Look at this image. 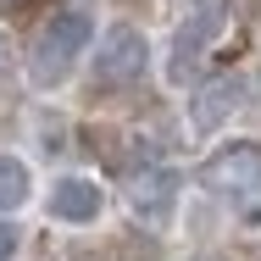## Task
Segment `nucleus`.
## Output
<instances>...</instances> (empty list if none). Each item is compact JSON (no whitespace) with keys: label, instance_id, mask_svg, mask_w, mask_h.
<instances>
[{"label":"nucleus","instance_id":"f257e3e1","mask_svg":"<svg viewBox=\"0 0 261 261\" xmlns=\"http://www.w3.org/2000/svg\"><path fill=\"white\" fill-rule=\"evenodd\" d=\"M95 34H100V22H95L89 6H61V11H50L39 22L34 45H28V84H34V95H61L84 72V61L95 50Z\"/></svg>","mask_w":261,"mask_h":261},{"label":"nucleus","instance_id":"7ed1b4c3","mask_svg":"<svg viewBox=\"0 0 261 261\" xmlns=\"http://www.w3.org/2000/svg\"><path fill=\"white\" fill-rule=\"evenodd\" d=\"M150 67H156V50H150V34H145V28L111 22L106 34H95V50H89L95 89H128V84H139Z\"/></svg>","mask_w":261,"mask_h":261},{"label":"nucleus","instance_id":"f03ea898","mask_svg":"<svg viewBox=\"0 0 261 261\" xmlns=\"http://www.w3.org/2000/svg\"><path fill=\"white\" fill-rule=\"evenodd\" d=\"M200 184L239 228H261V139H222L206 150Z\"/></svg>","mask_w":261,"mask_h":261},{"label":"nucleus","instance_id":"20e7f679","mask_svg":"<svg viewBox=\"0 0 261 261\" xmlns=\"http://www.w3.org/2000/svg\"><path fill=\"white\" fill-rule=\"evenodd\" d=\"M106 211H111V189L84 167H67L45 184V217L56 228H100Z\"/></svg>","mask_w":261,"mask_h":261},{"label":"nucleus","instance_id":"0eeeda50","mask_svg":"<svg viewBox=\"0 0 261 261\" xmlns=\"http://www.w3.org/2000/svg\"><path fill=\"white\" fill-rule=\"evenodd\" d=\"M39 195V178H34V161L22 150H0V217H17V211L34 206Z\"/></svg>","mask_w":261,"mask_h":261},{"label":"nucleus","instance_id":"1a4fd4ad","mask_svg":"<svg viewBox=\"0 0 261 261\" xmlns=\"http://www.w3.org/2000/svg\"><path fill=\"white\" fill-rule=\"evenodd\" d=\"M22 256V228L11 217H0V261H17Z\"/></svg>","mask_w":261,"mask_h":261},{"label":"nucleus","instance_id":"9d476101","mask_svg":"<svg viewBox=\"0 0 261 261\" xmlns=\"http://www.w3.org/2000/svg\"><path fill=\"white\" fill-rule=\"evenodd\" d=\"M0 56H6V34H0Z\"/></svg>","mask_w":261,"mask_h":261},{"label":"nucleus","instance_id":"6e6552de","mask_svg":"<svg viewBox=\"0 0 261 261\" xmlns=\"http://www.w3.org/2000/svg\"><path fill=\"white\" fill-rule=\"evenodd\" d=\"M239 78H211V84H200V95H195V106H189V117L200 122V128H222L233 111H239Z\"/></svg>","mask_w":261,"mask_h":261},{"label":"nucleus","instance_id":"423d86ee","mask_svg":"<svg viewBox=\"0 0 261 261\" xmlns=\"http://www.w3.org/2000/svg\"><path fill=\"white\" fill-rule=\"evenodd\" d=\"M211 34H217V6H200V11H189V17L172 28V39H167V61H161L167 84H189V72L200 67V56H206Z\"/></svg>","mask_w":261,"mask_h":261},{"label":"nucleus","instance_id":"39448f33","mask_svg":"<svg viewBox=\"0 0 261 261\" xmlns=\"http://www.w3.org/2000/svg\"><path fill=\"white\" fill-rule=\"evenodd\" d=\"M178 195H184L178 167H167V161H128V172H122V200H128V211H134L145 228H167L172 211H178Z\"/></svg>","mask_w":261,"mask_h":261}]
</instances>
